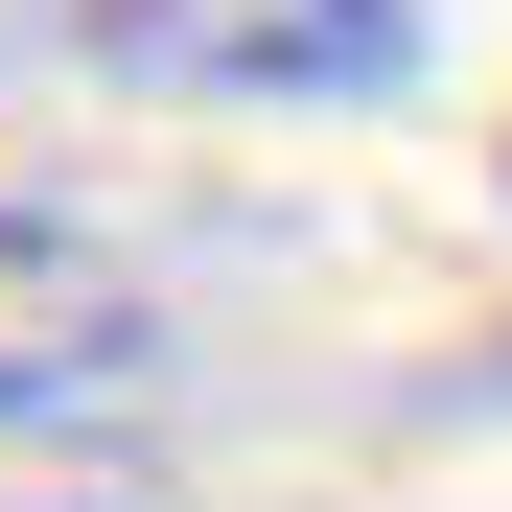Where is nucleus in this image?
Instances as JSON below:
<instances>
[{
  "mask_svg": "<svg viewBox=\"0 0 512 512\" xmlns=\"http://www.w3.org/2000/svg\"><path fill=\"white\" fill-rule=\"evenodd\" d=\"M70 70L117 94H280V117H350L419 70V0H47Z\"/></svg>",
  "mask_w": 512,
  "mask_h": 512,
  "instance_id": "f257e3e1",
  "label": "nucleus"
},
{
  "mask_svg": "<svg viewBox=\"0 0 512 512\" xmlns=\"http://www.w3.org/2000/svg\"><path fill=\"white\" fill-rule=\"evenodd\" d=\"M140 280L70 210H0V419H94V396H140Z\"/></svg>",
  "mask_w": 512,
  "mask_h": 512,
  "instance_id": "f03ea898",
  "label": "nucleus"
}]
</instances>
